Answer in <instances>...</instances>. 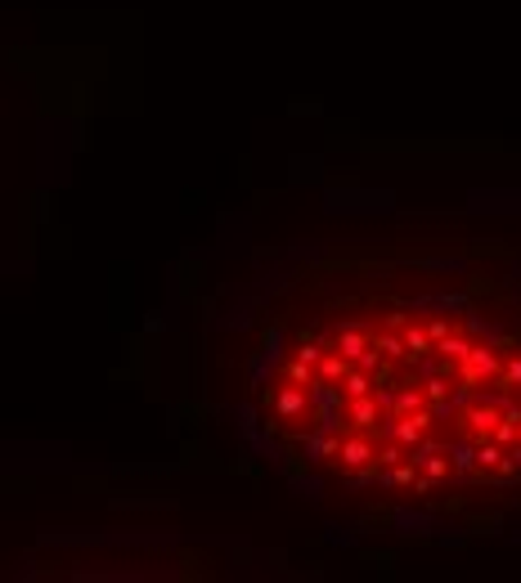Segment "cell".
I'll return each instance as SVG.
<instances>
[{
    "instance_id": "cell-1",
    "label": "cell",
    "mask_w": 521,
    "mask_h": 583,
    "mask_svg": "<svg viewBox=\"0 0 521 583\" xmlns=\"http://www.w3.org/2000/svg\"><path fill=\"white\" fill-rule=\"evenodd\" d=\"M306 404H310V391H306V386H288V391H278V399H274L278 418H301Z\"/></svg>"
},
{
    "instance_id": "cell-3",
    "label": "cell",
    "mask_w": 521,
    "mask_h": 583,
    "mask_svg": "<svg viewBox=\"0 0 521 583\" xmlns=\"http://www.w3.org/2000/svg\"><path fill=\"white\" fill-rule=\"evenodd\" d=\"M261 341H265V350H270V355H278V327H265V337H261Z\"/></svg>"
},
{
    "instance_id": "cell-2",
    "label": "cell",
    "mask_w": 521,
    "mask_h": 583,
    "mask_svg": "<svg viewBox=\"0 0 521 583\" xmlns=\"http://www.w3.org/2000/svg\"><path fill=\"white\" fill-rule=\"evenodd\" d=\"M288 377H293V386H310V382H314V363L293 359V363H288Z\"/></svg>"
}]
</instances>
